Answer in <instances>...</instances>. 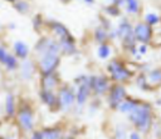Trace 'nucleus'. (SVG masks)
I'll return each instance as SVG.
<instances>
[{
  "label": "nucleus",
  "instance_id": "79ce46f5",
  "mask_svg": "<svg viewBox=\"0 0 161 139\" xmlns=\"http://www.w3.org/2000/svg\"><path fill=\"white\" fill-rule=\"evenodd\" d=\"M60 3H64V4H68V3H70L72 0H59Z\"/></svg>",
  "mask_w": 161,
  "mask_h": 139
},
{
  "label": "nucleus",
  "instance_id": "6ab92c4d",
  "mask_svg": "<svg viewBox=\"0 0 161 139\" xmlns=\"http://www.w3.org/2000/svg\"><path fill=\"white\" fill-rule=\"evenodd\" d=\"M59 46H60V51H62L63 56L73 58V56H77L79 54L78 43H77V39L74 35L68 38V39L59 40Z\"/></svg>",
  "mask_w": 161,
  "mask_h": 139
},
{
  "label": "nucleus",
  "instance_id": "a18cd8bd",
  "mask_svg": "<svg viewBox=\"0 0 161 139\" xmlns=\"http://www.w3.org/2000/svg\"><path fill=\"white\" fill-rule=\"evenodd\" d=\"M158 90H160V93H161V86H160V88H158Z\"/></svg>",
  "mask_w": 161,
  "mask_h": 139
},
{
  "label": "nucleus",
  "instance_id": "2f4dec72",
  "mask_svg": "<svg viewBox=\"0 0 161 139\" xmlns=\"http://www.w3.org/2000/svg\"><path fill=\"white\" fill-rule=\"evenodd\" d=\"M98 24H99L101 26H103L104 29H107V30H112V29L114 28V24H113L112 19L108 18V16H106L103 13H101V14L98 15Z\"/></svg>",
  "mask_w": 161,
  "mask_h": 139
},
{
  "label": "nucleus",
  "instance_id": "473e14b6",
  "mask_svg": "<svg viewBox=\"0 0 161 139\" xmlns=\"http://www.w3.org/2000/svg\"><path fill=\"white\" fill-rule=\"evenodd\" d=\"M137 50H138V54L145 58L146 55L150 54V50H151V45L150 44H145V43H137Z\"/></svg>",
  "mask_w": 161,
  "mask_h": 139
},
{
  "label": "nucleus",
  "instance_id": "f03ea898",
  "mask_svg": "<svg viewBox=\"0 0 161 139\" xmlns=\"http://www.w3.org/2000/svg\"><path fill=\"white\" fill-rule=\"evenodd\" d=\"M152 101L138 99V103L132 109V111L126 115V120L131 125V128L138 130L143 135H148L155 125L156 120V111Z\"/></svg>",
  "mask_w": 161,
  "mask_h": 139
},
{
  "label": "nucleus",
  "instance_id": "ea45409f",
  "mask_svg": "<svg viewBox=\"0 0 161 139\" xmlns=\"http://www.w3.org/2000/svg\"><path fill=\"white\" fill-rule=\"evenodd\" d=\"M63 139H77V138H75L74 135H64Z\"/></svg>",
  "mask_w": 161,
  "mask_h": 139
},
{
  "label": "nucleus",
  "instance_id": "a19ab883",
  "mask_svg": "<svg viewBox=\"0 0 161 139\" xmlns=\"http://www.w3.org/2000/svg\"><path fill=\"white\" fill-rule=\"evenodd\" d=\"M4 1H5V3H9V4H11V5H13V4H14L15 1H18V0H4Z\"/></svg>",
  "mask_w": 161,
  "mask_h": 139
},
{
  "label": "nucleus",
  "instance_id": "5701e85b",
  "mask_svg": "<svg viewBox=\"0 0 161 139\" xmlns=\"http://www.w3.org/2000/svg\"><path fill=\"white\" fill-rule=\"evenodd\" d=\"M92 40L96 45L98 44H103V43H108L109 40V30L104 29L103 26H101L99 24L96 25L92 30Z\"/></svg>",
  "mask_w": 161,
  "mask_h": 139
},
{
  "label": "nucleus",
  "instance_id": "4c0bfd02",
  "mask_svg": "<svg viewBox=\"0 0 161 139\" xmlns=\"http://www.w3.org/2000/svg\"><path fill=\"white\" fill-rule=\"evenodd\" d=\"M16 23H14V21H10L8 25H6V28H8V30H15L16 29Z\"/></svg>",
  "mask_w": 161,
  "mask_h": 139
},
{
  "label": "nucleus",
  "instance_id": "49530a36",
  "mask_svg": "<svg viewBox=\"0 0 161 139\" xmlns=\"http://www.w3.org/2000/svg\"><path fill=\"white\" fill-rule=\"evenodd\" d=\"M0 38H1V30H0Z\"/></svg>",
  "mask_w": 161,
  "mask_h": 139
},
{
  "label": "nucleus",
  "instance_id": "cd10ccee",
  "mask_svg": "<svg viewBox=\"0 0 161 139\" xmlns=\"http://www.w3.org/2000/svg\"><path fill=\"white\" fill-rule=\"evenodd\" d=\"M102 13H103L106 16L111 18V19H119L121 16H123V15H122V14H123L122 9H121L119 6L112 4V3H108L107 5H104V6L102 8Z\"/></svg>",
  "mask_w": 161,
  "mask_h": 139
},
{
  "label": "nucleus",
  "instance_id": "20e7f679",
  "mask_svg": "<svg viewBox=\"0 0 161 139\" xmlns=\"http://www.w3.org/2000/svg\"><path fill=\"white\" fill-rule=\"evenodd\" d=\"M16 128L23 134H30L36 128V111L31 101L25 98H20L15 114Z\"/></svg>",
  "mask_w": 161,
  "mask_h": 139
},
{
  "label": "nucleus",
  "instance_id": "aec40b11",
  "mask_svg": "<svg viewBox=\"0 0 161 139\" xmlns=\"http://www.w3.org/2000/svg\"><path fill=\"white\" fill-rule=\"evenodd\" d=\"M122 11L128 18H138L143 13L141 0H123Z\"/></svg>",
  "mask_w": 161,
  "mask_h": 139
},
{
  "label": "nucleus",
  "instance_id": "9b49d317",
  "mask_svg": "<svg viewBox=\"0 0 161 139\" xmlns=\"http://www.w3.org/2000/svg\"><path fill=\"white\" fill-rule=\"evenodd\" d=\"M15 74L21 83H31L34 80V78L36 75H39L35 59L31 56V58H28L25 60H20L19 69Z\"/></svg>",
  "mask_w": 161,
  "mask_h": 139
},
{
  "label": "nucleus",
  "instance_id": "423d86ee",
  "mask_svg": "<svg viewBox=\"0 0 161 139\" xmlns=\"http://www.w3.org/2000/svg\"><path fill=\"white\" fill-rule=\"evenodd\" d=\"M114 29L117 31L118 43L125 53L131 50L137 44L135 35H133V23L131 20V18H128L126 15L121 16L119 20L117 21V24L114 25Z\"/></svg>",
  "mask_w": 161,
  "mask_h": 139
},
{
  "label": "nucleus",
  "instance_id": "c9c22d12",
  "mask_svg": "<svg viewBox=\"0 0 161 139\" xmlns=\"http://www.w3.org/2000/svg\"><path fill=\"white\" fill-rule=\"evenodd\" d=\"M152 104H153L155 109H157V110H161V94H160L158 96H156V98H155V100L152 101Z\"/></svg>",
  "mask_w": 161,
  "mask_h": 139
},
{
  "label": "nucleus",
  "instance_id": "393cba45",
  "mask_svg": "<svg viewBox=\"0 0 161 139\" xmlns=\"http://www.w3.org/2000/svg\"><path fill=\"white\" fill-rule=\"evenodd\" d=\"M147 80L150 85L156 90L161 86V66H151L148 71H146Z\"/></svg>",
  "mask_w": 161,
  "mask_h": 139
},
{
  "label": "nucleus",
  "instance_id": "4be33fe9",
  "mask_svg": "<svg viewBox=\"0 0 161 139\" xmlns=\"http://www.w3.org/2000/svg\"><path fill=\"white\" fill-rule=\"evenodd\" d=\"M132 83L135 84V86H136L140 91H143V93H153V91H156V90L150 85V83H148V80H147V76H146V73H143V71L137 73V74L135 75L133 80H132Z\"/></svg>",
  "mask_w": 161,
  "mask_h": 139
},
{
  "label": "nucleus",
  "instance_id": "a878e982",
  "mask_svg": "<svg viewBox=\"0 0 161 139\" xmlns=\"http://www.w3.org/2000/svg\"><path fill=\"white\" fill-rule=\"evenodd\" d=\"M138 99H140V98L128 95V96L119 104V106H118V109H117L116 113H118V114H121V115H123V116L128 115V114L132 111V109L136 106V104L138 103Z\"/></svg>",
  "mask_w": 161,
  "mask_h": 139
},
{
  "label": "nucleus",
  "instance_id": "f257e3e1",
  "mask_svg": "<svg viewBox=\"0 0 161 139\" xmlns=\"http://www.w3.org/2000/svg\"><path fill=\"white\" fill-rule=\"evenodd\" d=\"M31 49L39 75L58 71L63 55L60 51L59 41L57 39H54L49 34L40 35Z\"/></svg>",
  "mask_w": 161,
  "mask_h": 139
},
{
  "label": "nucleus",
  "instance_id": "39448f33",
  "mask_svg": "<svg viewBox=\"0 0 161 139\" xmlns=\"http://www.w3.org/2000/svg\"><path fill=\"white\" fill-rule=\"evenodd\" d=\"M104 73L109 76L112 83H121L126 85L132 83L135 78V74L127 66V61L119 56H113L106 63Z\"/></svg>",
  "mask_w": 161,
  "mask_h": 139
},
{
  "label": "nucleus",
  "instance_id": "bb28decb",
  "mask_svg": "<svg viewBox=\"0 0 161 139\" xmlns=\"http://www.w3.org/2000/svg\"><path fill=\"white\" fill-rule=\"evenodd\" d=\"M141 16H142L141 20H143L146 24H148L153 29L155 28H160V25H161V14L158 11L147 10V11H143Z\"/></svg>",
  "mask_w": 161,
  "mask_h": 139
},
{
  "label": "nucleus",
  "instance_id": "dca6fc26",
  "mask_svg": "<svg viewBox=\"0 0 161 139\" xmlns=\"http://www.w3.org/2000/svg\"><path fill=\"white\" fill-rule=\"evenodd\" d=\"M38 100H39V101H40V104H42L43 106H45L48 110L58 113V99H57V91L39 88V90H38Z\"/></svg>",
  "mask_w": 161,
  "mask_h": 139
},
{
  "label": "nucleus",
  "instance_id": "7c9ffc66",
  "mask_svg": "<svg viewBox=\"0 0 161 139\" xmlns=\"http://www.w3.org/2000/svg\"><path fill=\"white\" fill-rule=\"evenodd\" d=\"M45 21H47V19H45L40 13H36V14L31 18V26H33L34 31L40 33L42 30H44V29H45Z\"/></svg>",
  "mask_w": 161,
  "mask_h": 139
},
{
  "label": "nucleus",
  "instance_id": "b1692460",
  "mask_svg": "<svg viewBox=\"0 0 161 139\" xmlns=\"http://www.w3.org/2000/svg\"><path fill=\"white\" fill-rule=\"evenodd\" d=\"M131 125L128 121H118L112 129V139H128Z\"/></svg>",
  "mask_w": 161,
  "mask_h": 139
},
{
  "label": "nucleus",
  "instance_id": "a211bd4d",
  "mask_svg": "<svg viewBox=\"0 0 161 139\" xmlns=\"http://www.w3.org/2000/svg\"><path fill=\"white\" fill-rule=\"evenodd\" d=\"M13 54L19 59V60H25L28 58H31L33 56V49L30 48V45L21 40V39H16L11 43V46H10Z\"/></svg>",
  "mask_w": 161,
  "mask_h": 139
},
{
  "label": "nucleus",
  "instance_id": "4468645a",
  "mask_svg": "<svg viewBox=\"0 0 161 139\" xmlns=\"http://www.w3.org/2000/svg\"><path fill=\"white\" fill-rule=\"evenodd\" d=\"M155 34V29L146 24L143 20H137L133 23V35L137 43L151 44Z\"/></svg>",
  "mask_w": 161,
  "mask_h": 139
},
{
  "label": "nucleus",
  "instance_id": "37998d69",
  "mask_svg": "<svg viewBox=\"0 0 161 139\" xmlns=\"http://www.w3.org/2000/svg\"><path fill=\"white\" fill-rule=\"evenodd\" d=\"M157 121H158V124H160V126H161V116H160V119H158Z\"/></svg>",
  "mask_w": 161,
  "mask_h": 139
},
{
  "label": "nucleus",
  "instance_id": "f3484780",
  "mask_svg": "<svg viewBox=\"0 0 161 139\" xmlns=\"http://www.w3.org/2000/svg\"><path fill=\"white\" fill-rule=\"evenodd\" d=\"M62 84H63V80H62L60 74L58 71L39 75V88H42V89H48V90L57 91Z\"/></svg>",
  "mask_w": 161,
  "mask_h": 139
},
{
  "label": "nucleus",
  "instance_id": "2eb2a0df",
  "mask_svg": "<svg viewBox=\"0 0 161 139\" xmlns=\"http://www.w3.org/2000/svg\"><path fill=\"white\" fill-rule=\"evenodd\" d=\"M18 103H19V98L15 95L14 91L6 90L4 93V96H3V114L8 120L15 119Z\"/></svg>",
  "mask_w": 161,
  "mask_h": 139
},
{
  "label": "nucleus",
  "instance_id": "c756f323",
  "mask_svg": "<svg viewBox=\"0 0 161 139\" xmlns=\"http://www.w3.org/2000/svg\"><path fill=\"white\" fill-rule=\"evenodd\" d=\"M102 105H103L102 99H99V98H92L88 101L87 106H86V114H88L89 116H94L101 110Z\"/></svg>",
  "mask_w": 161,
  "mask_h": 139
},
{
  "label": "nucleus",
  "instance_id": "0eeeda50",
  "mask_svg": "<svg viewBox=\"0 0 161 139\" xmlns=\"http://www.w3.org/2000/svg\"><path fill=\"white\" fill-rule=\"evenodd\" d=\"M58 113L70 114L75 106V89L72 83H64L57 90Z\"/></svg>",
  "mask_w": 161,
  "mask_h": 139
},
{
  "label": "nucleus",
  "instance_id": "412c9836",
  "mask_svg": "<svg viewBox=\"0 0 161 139\" xmlns=\"http://www.w3.org/2000/svg\"><path fill=\"white\" fill-rule=\"evenodd\" d=\"M113 53H114V49H113V45L111 41L98 44V45H96V49H94L96 58L99 61H104V63H107L109 59L113 58Z\"/></svg>",
  "mask_w": 161,
  "mask_h": 139
},
{
  "label": "nucleus",
  "instance_id": "c85d7f7f",
  "mask_svg": "<svg viewBox=\"0 0 161 139\" xmlns=\"http://www.w3.org/2000/svg\"><path fill=\"white\" fill-rule=\"evenodd\" d=\"M13 9L19 14V15H29L31 11V4L30 0H18L13 5Z\"/></svg>",
  "mask_w": 161,
  "mask_h": 139
},
{
  "label": "nucleus",
  "instance_id": "ddd939ff",
  "mask_svg": "<svg viewBox=\"0 0 161 139\" xmlns=\"http://www.w3.org/2000/svg\"><path fill=\"white\" fill-rule=\"evenodd\" d=\"M45 29L48 30L49 35L53 36L54 39H57L58 41L73 36V34L70 33L69 28L64 23H62V21H59L57 19H47Z\"/></svg>",
  "mask_w": 161,
  "mask_h": 139
},
{
  "label": "nucleus",
  "instance_id": "6e6552de",
  "mask_svg": "<svg viewBox=\"0 0 161 139\" xmlns=\"http://www.w3.org/2000/svg\"><path fill=\"white\" fill-rule=\"evenodd\" d=\"M128 89L126 84H121V83H112L108 93L106 94L104 99V104L106 106L112 110V111H117L119 104L128 96Z\"/></svg>",
  "mask_w": 161,
  "mask_h": 139
},
{
  "label": "nucleus",
  "instance_id": "f704fd0d",
  "mask_svg": "<svg viewBox=\"0 0 161 139\" xmlns=\"http://www.w3.org/2000/svg\"><path fill=\"white\" fill-rule=\"evenodd\" d=\"M128 139H143V134L140 133L138 130L131 128L130 129V133H128Z\"/></svg>",
  "mask_w": 161,
  "mask_h": 139
},
{
  "label": "nucleus",
  "instance_id": "e433bc0d",
  "mask_svg": "<svg viewBox=\"0 0 161 139\" xmlns=\"http://www.w3.org/2000/svg\"><path fill=\"white\" fill-rule=\"evenodd\" d=\"M78 1L83 3V4L87 5V6H93V5L96 4V0H78Z\"/></svg>",
  "mask_w": 161,
  "mask_h": 139
},
{
  "label": "nucleus",
  "instance_id": "58836bf2",
  "mask_svg": "<svg viewBox=\"0 0 161 139\" xmlns=\"http://www.w3.org/2000/svg\"><path fill=\"white\" fill-rule=\"evenodd\" d=\"M0 139H14V136L10 134H0Z\"/></svg>",
  "mask_w": 161,
  "mask_h": 139
},
{
  "label": "nucleus",
  "instance_id": "f8f14e48",
  "mask_svg": "<svg viewBox=\"0 0 161 139\" xmlns=\"http://www.w3.org/2000/svg\"><path fill=\"white\" fill-rule=\"evenodd\" d=\"M63 136L64 129L59 125L35 128L30 134H28V139H62Z\"/></svg>",
  "mask_w": 161,
  "mask_h": 139
},
{
  "label": "nucleus",
  "instance_id": "9d476101",
  "mask_svg": "<svg viewBox=\"0 0 161 139\" xmlns=\"http://www.w3.org/2000/svg\"><path fill=\"white\" fill-rule=\"evenodd\" d=\"M20 60L13 54L11 49L0 41V66L9 74H15L19 69Z\"/></svg>",
  "mask_w": 161,
  "mask_h": 139
},
{
  "label": "nucleus",
  "instance_id": "7ed1b4c3",
  "mask_svg": "<svg viewBox=\"0 0 161 139\" xmlns=\"http://www.w3.org/2000/svg\"><path fill=\"white\" fill-rule=\"evenodd\" d=\"M72 84L75 89V106L72 111L73 115L80 116L86 113L88 101L93 98L91 89V74L79 73L72 79Z\"/></svg>",
  "mask_w": 161,
  "mask_h": 139
},
{
  "label": "nucleus",
  "instance_id": "1a4fd4ad",
  "mask_svg": "<svg viewBox=\"0 0 161 139\" xmlns=\"http://www.w3.org/2000/svg\"><path fill=\"white\" fill-rule=\"evenodd\" d=\"M112 85V80L106 73H92L91 74V89L92 96L103 99Z\"/></svg>",
  "mask_w": 161,
  "mask_h": 139
},
{
  "label": "nucleus",
  "instance_id": "c03bdc74",
  "mask_svg": "<svg viewBox=\"0 0 161 139\" xmlns=\"http://www.w3.org/2000/svg\"><path fill=\"white\" fill-rule=\"evenodd\" d=\"M158 31H160V33H161V25H160V28H158Z\"/></svg>",
  "mask_w": 161,
  "mask_h": 139
},
{
  "label": "nucleus",
  "instance_id": "72a5a7b5",
  "mask_svg": "<svg viewBox=\"0 0 161 139\" xmlns=\"http://www.w3.org/2000/svg\"><path fill=\"white\" fill-rule=\"evenodd\" d=\"M150 45H151V48H157V49L161 48V33L158 30L155 31L153 38H152V41H151Z\"/></svg>",
  "mask_w": 161,
  "mask_h": 139
}]
</instances>
